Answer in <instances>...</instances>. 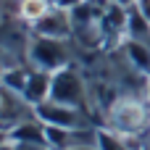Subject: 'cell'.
Listing matches in <instances>:
<instances>
[{
  "label": "cell",
  "mask_w": 150,
  "mask_h": 150,
  "mask_svg": "<svg viewBox=\"0 0 150 150\" xmlns=\"http://www.w3.org/2000/svg\"><path fill=\"white\" fill-rule=\"evenodd\" d=\"M134 8H137V11L150 21V0H134Z\"/></svg>",
  "instance_id": "14"
},
{
  "label": "cell",
  "mask_w": 150,
  "mask_h": 150,
  "mask_svg": "<svg viewBox=\"0 0 150 150\" xmlns=\"http://www.w3.org/2000/svg\"><path fill=\"white\" fill-rule=\"evenodd\" d=\"M29 71H32V66L3 69V74H0V84H3V90H11V92L24 95V90H26V79H29Z\"/></svg>",
  "instance_id": "11"
},
{
  "label": "cell",
  "mask_w": 150,
  "mask_h": 150,
  "mask_svg": "<svg viewBox=\"0 0 150 150\" xmlns=\"http://www.w3.org/2000/svg\"><path fill=\"white\" fill-rule=\"evenodd\" d=\"M26 63L32 69L55 74V71L74 63L71 45H69V40H50V37L32 34V42H29V50H26Z\"/></svg>",
  "instance_id": "2"
},
{
  "label": "cell",
  "mask_w": 150,
  "mask_h": 150,
  "mask_svg": "<svg viewBox=\"0 0 150 150\" xmlns=\"http://www.w3.org/2000/svg\"><path fill=\"white\" fill-rule=\"evenodd\" d=\"M71 132L74 129H63V127H50L45 124V142L50 150H69L71 148Z\"/></svg>",
  "instance_id": "12"
},
{
  "label": "cell",
  "mask_w": 150,
  "mask_h": 150,
  "mask_svg": "<svg viewBox=\"0 0 150 150\" xmlns=\"http://www.w3.org/2000/svg\"><path fill=\"white\" fill-rule=\"evenodd\" d=\"M50 100L71 105V108H84L87 105V82L84 76L76 71V66H66L61 71L53 74V92Z\"/></svg>",
  "instance_id": "3"
},
{
  "label": "cell",
  "mask_w": 150,
  "mask_h": 150,
  "mask_svg": "<svg viewBox=\"0 0 150 150\" xmlns=\"http://www.w3.org/2000/svg\"><path fill=\"white\" fill-rule=\"evenodd\" d=\"M0 150H16V142H11V140H3V142H0Z\"/></svg>",
  "instance_id": "15"
},
{
  "label": "cell",
  "mask_w": 150,
  "mask_h": 150,
  "mask_svg": "<svg viewBox=\"0 0 150 150\" xmlns=\"http://www.w3.org/2000/svg\"><path fill=\"white\" fill-rule=\"evenodd\" d=\"M0 116H3V134L16 127L18 121L24 119H32L34 116V108L18 95V92H11V90H0Z\"/></svg>",
  "instance_id": "6"
},
{
  "label": "cell",
  "mask_w": 150,
  "mask_h": 150,
  "mask_svg": "<svg viewBox=\"0 0 150 150\" xmlns=\"http://www.w3.org/2000/svg\"><path fill=\"white\" fill-rule=\"evenodd\" d=\"M145 103L150 105V79H148V84H145Z\"/></svg>",
  "instance_id": "17"
},
{
  "label": "cell",
  "mask_w": 150,
  "mask_h": 150,
  "mask_svg": "<svg viewBox=\"0 0 150 150\" xmlns=\"http://www.w3.org/2000/svg\"><path fill=\"white\" fill-rule=\"evenodd\" d=\"M50 92H53V74L50 71H40V69H32L29 71V79H26V90H24V100L37 108L42 103L50 100Z\"/></svg>",
  "instance_id": "7"
},
{
  "label": "cell",
  "mask_w": 150,
  "mask_h": 150,
  "mask_svg": "<svg viewBox=\"0 0 150 150\" xmlns=\"http://www.w3.org/2000/svg\"><path fill=\"white\" fill-rule=\"evenodd\" d=\"M3 140H11V142H40V145H47V142H45V124H42L37 116L24 119V121H18L16 127H11V129L3 134Z\"/></svg>",
  "instance_id": "8"
},
{
  "label": "cell",
  "mask_w": 150,
  "mask_h": 150,
  "mask_svg": "<svg viewBox=\"0 0 150 150\" xmlns=\"http://www.w3.org/2000/svg\"><path fill=\"white\" fill-rule=\"evenodd\" d=\"M16 150H50V148L40 145V142H16Z\"/></svg>",
  "instance_id": "13"
},
{
  "label": "cell",
  "mask_w": 150,
  "mask_h": 150,
  "mask_svg": "<svg viewBox=\"0 0 150 150\" xmlns=\"http://www.w3.org/2000/svg\"><path fill=\"white\" fill-rule=\"evenodd\" d=\"M69 150H100L98 145H74V148H69Z\"/></svg>",
  "instance_id": "16"
},
{
  "label": "cell",
  "mask_w": 150,
  "mask_h": 150,
  "mask_svg": "<svg viewBox=\"0 0 150 150\" xmlns=\"http://www.w3.org/2000/svg\"><path fill=\"white\" fill-rule=\"evenodd\" d=\"M53 8H55L53 0H18V21H24V24L32 26L34 21H40Z\"/></svg>",
  "instance_id": "10"
},
{
  "label": "cell",
  "mask_w": 150,
  "mask_h": 150,
  "mask_svg": "<svg viewBox=\"0 0 150 150\" xmlns=\"http://www.w3.org/2000/svg\"><path fill=\"white\" fill-rule=\"evenodd\" d=\"M150 105L148 103H140L134 98H119L113 100V105L108 108V116H105V127L121 137L127 134H142L150 132Z\"/></svg>",
  "instance_id": "1"
},
{
  "label": "cell",
  "mask_w": 150,
  "mask_h": 150,
  "mask_svg": "<svg viewBox=\"0 0 150 150\" xmlns=\"http://www.w3.org/2000/svg\"><path fill=\"white\" fill-rule=\"evenodd\" d=\"M124 37L127 40H137V42H148L150 45V21L132 5L127 8V26H124Z\"/></svg>",
  "instance_id": "9"
},
{
  "label": "cell",
  "mask_w": 150,
  "mask_h": 150,
  "mask_svg": "<svg viewBox=\"0 0 150 150\" xmlns=\"http://www.w3.org/2000/svg\"><path fill=\"white\" fill-rule=\"evenodd\" d=\"M34 116H37L42 124L63 127V129H82V127H90V119H87L84 108H71V105H63V103H55V100H47V103L37 105V108H34Z\"/></svg>",
  "instance_id": "4"
},
{
  "label": "cell",
  "mask_w": 150,
  "mask_h": 150,
  "mask_svg": "<svg viewBox=\"0 0 150 150\" xmlns=\"http://www.w3.org/2000/svg\"><path fill=\"white\" fill-rule=\"evenodd\" d=\"M32 34H37V37H50V40H71V37H74L71 13L55 5V8L47 11L40 21L32 24Z\"/></svg>",
  "instance_id": "5"
}]
</instances>
